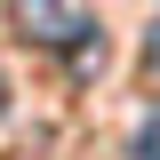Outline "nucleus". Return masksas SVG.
<instances>
[{
  "label": "nucleus",
  "instance_id": "obj_1",
  "mask_svg": "<svg viewBox=\"0 0 160 160\" xmlns=\"http://www.w3.org/2000/svg\"><path fill=\"white\" fill-rule=\"evenodd\" d=\"M8 24H16L32 48L104 64V32H96V8H88V0H8Z\"/></svg>",
  "mask_w": 160,
  "mask_h": 160
},
{
  "label": "nucleus",
  "instance_id": "obj_2",
  "mask_svg": "<svg viewBox=\"0 0 160 160\" xmlns=\"http://www.w3.org/2000/svg\"><path fill=\"white\" fill-rule=\"evenodd\" d=\"M128 152H136V160H160V112L136 120V144H128Z\"/></svg>",
  "mask_w": 160,
  "mask_h": 160
},
{
  "label": "nucleus",
  "instance_id": "obj_3",
  "mask_svg": "<svg viewBox=\"0 0 160 160\" xmlns=\"http://www.w3.org/2000/svg\"><path fill=\"white\" fill-rule=\"evenodd\" d=\"M144 56H152V72H160V16H152V32H144Z\"/></svg>",
  "mask_w": 160,
  "mask_h": 160
},
{
  "label": "nucleus",
  "instance_id": "obj_4",
  "mask_svg": "<svg viewBox=\"0 0 160 160\" xmlns=\"http://www.w3.org/2000/svg\"><path fill=\"white\" fill-rule=\"evenodd\" d=\"M0 112H8V72H0Z\"/></svg>",
  "mask_w": 160,
  "mask_h": 160
}]
</instances>
